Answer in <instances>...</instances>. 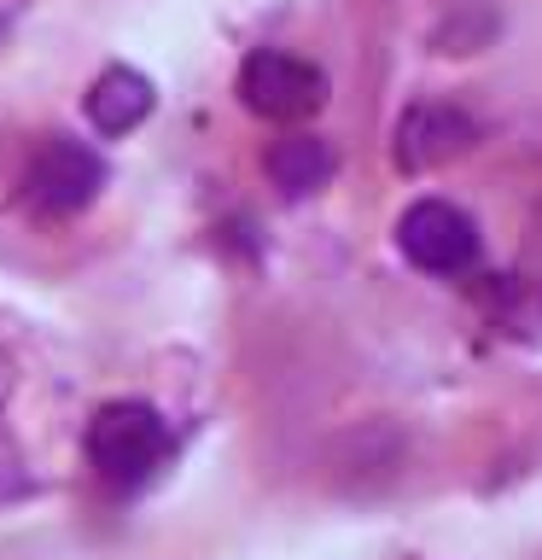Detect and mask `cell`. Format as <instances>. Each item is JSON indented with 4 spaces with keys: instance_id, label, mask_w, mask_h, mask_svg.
<instances>
[{
    "instance_id": "cell-6",
    "label": "cell",
    "mask_w": 542,
    "mask_h": 560,
    "mask_svg": "<svg viewBox=\"0 0 542 560\" xmlns=\"http://www.w3.org/2000/svg\"><path fill=\"white\" fill-rule=\"evenodd\" d=\"M82 105H87V122H94L99 135L122 140V135H134L140 122L152 117L157 88L140 77L134 65H111V70H99V77H94V88H87Z\"/></svg>"
},
{
    "instance_id": "cell-4",
    "label": "cell",
    "mask_w": 542,
    "mask_h": 560,
    "mask_svg": "<svg viewBox=\"0 0 542 560\" xmlns=\"http://www.w3.org/2000/svg\"><path fill=\"white\" fill-rule=\"evenodd\" d=\"M397 245L414 269L426 275H461L479 257V222L449 199H414L397 217Z\"/></svg>"
},
{
    "instance_id": "cell-7",
    "label": "cell",
    "mask_w": 542,
    "mask_h": 560,
    "mask_svg": "<svg viewBox=\"0 0 542 560\" xmlns=\"http://www.w3.org/2000/svg\"><path fill=\"white\" fill-rule=\"evenodd\" d=\"M262 170H269V182L286 192V199H309V192L332 187V175H339V152H332V140H321V135H286V140H274V147H269Z\"/></svg>"
},
{
    "instance_id": "cell-1",
    "label": "cell",
    "mask_w": 542,
    "mask_h": 560,
    "mask_svg": "<svg viewBox=\"0 0 542 560\" xmlns=\"http://www.w3.org/2000/svg\"><path fill=\"white\" fill-rule=\"evenodd\" d=\"M169 455V420L140 397L105 402V409L87 420V467L99 472L111 490H134L146 485Z\"/></svg>"
},
{
    "instance_id": "cell-5",
    "label": "cell",
    "mask_w": 542,
    "mask_h": 560,
    "mask_svg": "<svg viewBox=\"0 0 542 560\" xmlns=\"http://www.w3.org/2000/svg\"><path fill=\"white\" fill-rule=\"evenodd\" d=\"M472 135L479 129H472V117L461 112V105L420 100L397 117V164L402 170H432V164H444V158L467 152Z\"/></svg>"
},
{
    "instance_id": "cell-2",
    "label": "cell",
    "mask_w": 542,
    "mask_h": 560,
    "mask_svg": "<svg viewBox=\"0 0 542 560\" xmlns=\"http://www.w3.org/2000/svg\"><path fill=\"white\" fill-rule=\"evenodd\" d=\"M239 100H245V112H257L269 122L315 117L327 100V70L297 59L286 47H257V52H245V65H239Z\"/></svg>"
},
{
    "instance_id": "cell-3",
    "label": "cell",
    "mask_w": 542,
    "mask_h": 560,
    "mask_svg": "<svg viewBox=\"0 0 542 560\" xmlns=\"http://www.w3.org/2000/svg\"><path fill=\"white\" fill-rule=\"evenodd\" d=\"M99 187H105V158L87 140H70V135L42 140V152L24 170V199L42 217H76V210L99 199Z\"/></svg>"
},
{
    "instance_id": "cell-8",
    "label": "cell",
    "mask_w": 542,
    "mask_h": 560,
    "mask_svg": "<svg viewBox=\"0 0 542 560\" xmlns=\"http://www.w3.org/2000/svg\"><path fill=\"white\" fill-rule=\"evenodd\" d=\"M0 402H7V368H0Z\"/></svg>"
}]
</instances>
